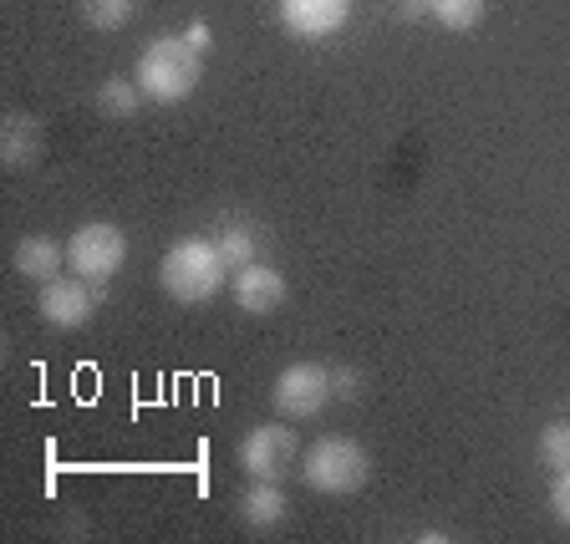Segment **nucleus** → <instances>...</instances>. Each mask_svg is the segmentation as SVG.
<instances>
[{"label":"nucleus","instance_id":"nucleus-2","mask_svg":"<svg viewBox=\"0 0 570 544\" xmlns=\"http://www.w3.org/2000/svg\"><path fill=\"white\" fill-rule=\"evenodd\" d=\"M199 71H204V57L178 36H154L148 47H142L138 67H132V82L142 87V97L158 107H174L199 87Z\"/></svg>","mask_w":570,"mask_h":544},{"label":"nucleus","instance_id":"nucleus-10","mask_svg":"<svg viewBox=\"0 0 570 544\" xmlns=\"http://www.w3.org/2000/svg\"><path fill=\"white\" fill-rule=\"evenodd\" d=\"M11 265H16V275L47 285V280H57L61 265H67V245L51 239V235H21L16 249H11Z\"/></svg>","mask_w":570,"mask_h":544},{"label":"nucleus","instance_id":"nucleus-7","mask_svg":"<svg viewBox=\"0 0 570 544\" xmlns=\"http://www.w3.org/2000/svg\"><path fill=\"white\" fill-rule=\"evenodd\" d=\"M97 285L82 280V275H57V280L41 285V316H47V326H57V332H77V326H87V320L97 316Z\"/></svg>","mask_w":570,"mask_h":544},{"label":"nucleus","instance_id":"nucleus-16","mask_svg":"<svg viewBox=\"0 0 570 544\" xmlns=\"http://www.w3.org/2000/svg\"><path fill=\"white\" fill-rule=\"evenodd\" d=\"M82 16L97 31H122L138 16V0H82Z\"/></svg>","mask_w":570,"mask_h":544},{"label":"nucleus","instance_id":"nucleus-17","mask_svg":"<svg viewBox=\"0 0 570 544\" xmlns=\"http://www.w3.org/2000/svg\"><path fill=\"white\" fill-rule=\"evenodd\" d=\"M540 463L546 468H570V423H550L546 433H540Z\"/></svg>","mask_w":570,"mask_h":544},{"label":"nucleus","instance_id":"nucleus-20","mask_svg":"<svg viewBox=\"0 0 570 544\" xmlns=\"http://www.w3.org/2000/svg\"><path fill=\"white\" fill-rule=\"evenodd\" d=\"M184 41H189V47H194V51H199V57H204V51L214 47V31H209V26H204V21H194L189 31H184Z\"/></svg>","mask_w":570,"mask_h":544},{"label":"nucleus","instance_id":"nucleus-14","mask_svg":"<svg viewBox=\"0 0 570 544\" xmlns=\"http://www.w3.org/2000/svg\"><path fill=\"white\" fill-rule=\"evenodd\" d=\"M428 16L443 31H474L484 21V0H428Z\"/></svg>","mask_w":570,"mask_h":544},{"label":"nucleus","instance_id":"nucleus-5","mask_svg":"<svg viewBox=\"0 0 570 544\" xmlns=\"http://www.w3.org/2000/svg\"><path fill=\"white\" fill-rule=\"evenodd\" d=\"M326 403H332V372L316 367V362H296V367H285L281 377H275L271 407L285 423H306V417H316Z\"/></svg>","mask_w":570,"mask_h":544},{"label":"nucleus","instance_id":"nucleus-11","mask_svg":"<svg viewBox=\"0 0 570 544\" xmlns=\"http://www.w3.org/2000/svg\"><path fill=\"white\" fill-rule=\"evenodd\" d=\"M0 158H6V168H11V174L31 168L36 158H41V122L26 118V112H11V118H6V128H0Z\"/></svg>","mask_w":570,"mask_h":544},{"label":"nucleus","instance_id":"nucleus-12","mask_svg":"<svg viewBox=\"0 0 570 544\" xmlns=\"http://www.w3.org/2000/svg\"><path fill=\"white\" fill-rule=\"evenodd\" d=\"M285 510H291V504H285V494L271 484V478H255V488L239 494V520H245L255 534L275 530V524L285 520Z\"/></svg>","mask_w":570,"mask_h":544},{"label":"nucleus","instance_id":"nucleus-15","mask_svg":"<svg viewBox=\"0 0 570 544\" xmlns=\"http://www.w3.org/2000/svg\"><path fill=\"white\" fill-rule=\"evenodd\" d=\"M142 102V87L128 82V77H107L102 87H97V107H102L107 118H132Z\"/></svg>","mask_w":570,"mask_h":544},{"label":"nucleus","instance_id":"nucleus-19","mask_svg":"<svg viewBox=\"0 0 570 544\" xmlns=\"http://www.w3.org/2000/svg\"><path fill=\"white\" fill-rule=\"evenodd\" d=\"M356 387H362V377L352 367H332V397H356Z\"/></svg>","mask_w":570,"mask_h":544},{"label":"nucleus","instance_id":"nucleus-3","mask_svg":"<svg viewBox=\"0 0 570 544\" xmlns=\"http://www.w3.org/2000/svg\"><path fill=\"white\" fill-rule=\"evenodd\" d=\"M301 474H306V488L316 494H332V498H346L372 478V458L367 448L356 438H342V433H326L321 443H311L306 458H301Z\"/></svg>","mask_w":570,"mask_h":544},{"label":"nucleus","instance_id":"nucleus-4","mask_svg":"<svg viewBox=\"0 0 570 544\" xmlns=\"http://www.w3.org/2000/svg\"><path fill=\"white\" fill-rule=\"evenodd\" d=\"M122 260H128V235H122L118 225H107V219H92V225H82L67 239L71 275H82V280H92V285L112 280V275L122 270Z\"/></svg>","mask_w":570,"mask_h":544},{"label":"nucleus","instance_id":"nucleus-8","mask_svg":"<svg viewBox=\"0 0 570 544\" xmlns=\"http://www.w3.org/2000/svg\"><path fill=\"white\" fill-rule=\"evenodd\" d=\"M275 16L296 41H326L346 26L352 0H275Z\"/></svg>","mask_w":570,"mask_h":544},{"label":"nucleus","instance_id":"nucleus-9","mask_svg":"<svg viewBox=\"0 0 570 544\" xmlns=\"http://www.w3.org/2000/svg\"><path fill=\"white\" fill-rule=\"evenodd\" d=\"M229 296H235L239 310L249 316H271V310L285 306V275L275 265H245V270H229Z\"/></svg>","mask_w":570,"mask_h":544},{"label":"nucleus","instance_id":"nucleus-13","mask_svg":"<svg viewBox=\"0 0 570 544\" xmlns=\"http://www.w3.org/2000/svg\"><path fill=\"white\" fill-rule=\"evenodd\" d=\"M214 245H219V255H225L229 270H245V265L261 260V235L249 225H239V219H229L219 235H214Z\"/></svg>","mask_w":570,"mask_h":544},{"label":"nucleus","instance_id":"nucleus-1","mask_svg":"<svg viewBox=\"0 0 570 544\" xmlns=\"http://www.w3.org/2000/svg\"><path fill=\"white\" fill-rule=\"evenodd\" d=\"M225 255H219V245H214V235H184L168 245L164 265H158V280H164L168 300H178V306H204V300H214L219 290H225Z\"/></svg>","mask_w":570,"mask_h":544},{"label":"nucleus","instance_id":"nucleus-18","mask_svg":"<svg viewBox=\"0 0 570 544\" xmlns=\"http://www.w3.org/2000/svg\"><path fill=\"white\" fill-rule=\"evenodd\" d=\"M550 514H556L560 524H570V468H560L556 484H550Z\"/></svg>","mask_w":570,"mask_h":544},{"label":"nucleus","instance_id":"nucleus-21","mask_svg":"<svg viewBox=\"0 0 570 544\" xmlns=\"http://www.w3.org/2000/svg\"><path fill=\"white\" fill-rule=\"evenodd\" d=\"M397 11H403L407 21H417V16H428V0H403V6H397Z\"/></svg>","mask_w":570,"mask_h":544},{"label":"nucleus","instance_id":"nucleus-6","mask_svg":"<svg viewBox=\"0 0 570 544\" xmlns=\"http://www.w3.org/2000/svg\"><path fill=\"white\" fill-rule=\"evenodd\" d=\"M296 433H291V423H261V427H249L245 438H239V448H235V463L245 468L249 478H281L285 468H291V458H296Z\"/></svg>","mask_w":570,"mask_h":544}]
</instances>
